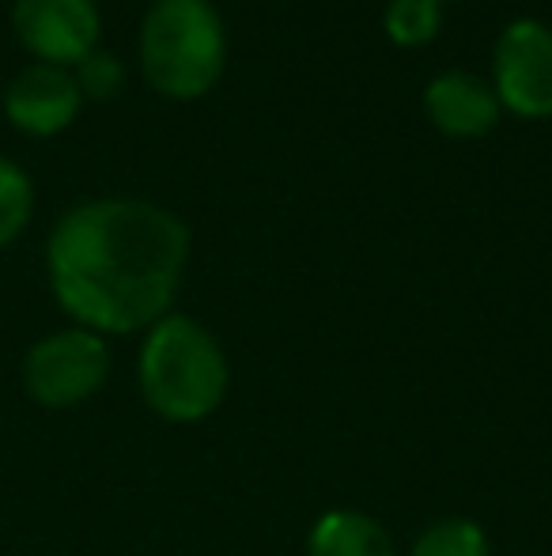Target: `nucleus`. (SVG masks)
Wrapping results in <instances>:
<instances>
[{
  "mask_svg": "<svg viewBox=\"0 0 552 556\" xmlns=\"http://www.w3.org/2000/svg\"><path fill=\"white\" fill-rule=\"evenodd\" d=\"M190 231L140 198H95L68 208L46 242L53 300L91 333L152 330L182 285Z\"/></svg>",
  "mask_w": 552,
  "mask_h": 556,
  "instance_id": "f257e3e1",
  "label": "nucleus"
},
{
  "mask_svg": "<svg viewBox=\"0 0 552 556\" xmlns=\"http://www.w3.org/2000/svg\"><path fill=\"white\" fill-rule=\"evenodd\" d=\"M137 382L147 409L170 425H197L223 405L231 387V367L223 344L197 318L163 315L137 356Z\"/></svg>",
  "mask_w": 552,
  "mask_h": 556,
  "instance_id": "f03ea898",
  "label": "nucleus"
},
{
  "mask_svg": "<svg viewBox=\"0 0 552 556\" xmlns=\"http://www.w3.org/2000/svg\"><path fill=\"white\" fill-rule=\"evenodd\" d=\"M228 61L213 0H155L140 23V73L159 96L190 103L216 88Z\"/></svg>",
  "mask_w": 552,
  "mask_h": 556,
  "instance_id": "7ed1b4c3",
  "label": "nucleus"
},
{
  "mask_svg": "<svg viewBox=\"0 0 552 556\" xmlns=\"http://www.w3.org/2000/svg\"><path fill=\"white\" fill-rule=\"evenodd\" d=\"M111 375V344L84 326L46 333L23 356V390L42 409H76L103 390Z\"/></svg>",
  "mask_w": 552,
  "mask_h": 556,
  "instance_id": "20e7f679",
  "label": "nucleus"
},
{
  "mask_svg": "<svg viewBox=\"0 0 552 556\" xmlns=\"http://www.w3.org/2000/svg\"><path fill=\"white\" fill-rule=\"evenodd\" d=\"M492 88L503 111L526 122L552 117V27L541 20H515L492 50Z\"/></svg>",
  "mask_w": 552,
  "mask_h": 556,
  "instance_id": "39448f33",
  "label": "nucleus"
},
{
  "mask_svg": "<svg viewBox=\"0 0 552 556\" xmlns=\"http://www.w3.org/2000/svg\"><path fill=\"white\" fill-rule=\"evenodd\" d=\"M12 27L35 61L76 68L99 50L103 15L95 0H12Z\"/></svg>",
  "mask_w": 552,
  "mask_h": 556,
  "instance_id": "423d86ee",
  "label": "nucleus"
},
{
  "mask_svg": "<svg viewBox=\"0 0 552 556\" xmlns=\"http://www.w3.org/2000/svg\"><path fill=\"white\" fill-rule=\"evenodd\" d=\"M84 106V96L76 88L73 68L61 65H27L12 76L4 88V114L27 137H57L76 122Z\"/></svg>",
  "mask_w": 552,
  "mask_h": 556,
  "instance_id": "0eeeda50",
  "label": "nucleus"
},
{
  "mask_svg": "<svg viewBox=\"0 0 552 556\" xmlns=\"http://www.w3.org/2000/svg\"><path fill=\"white\" fill-rule=\"evenodd\" d=\"M424 114H427V122L439 132H447V137L473 140L496 129L503 106L488 80H480V76H473V73H462V68H450V73H439L427 80Z\"/></svg>",
  "mask_w": 552,
  "mask_h": 556,
  "instance_id": "6e6552de",
  "label": "nucleus"
},
{
  "mask_svg": "<svg viewBox=\"0 0 552 556\" xmlns=\"http://www.w3.org/2000/svg\"><path fill=\"white\" fill-rule=\"evenodd\" d=\"M307 556H398L394 538L375 515L333 507L318 515L307 534Z\"/></svg>",
  "mask_w": 552,
  "mask_h": 556,
  "instance_id": "1a4fd4ad",
  "label": "nucleus"
},
{
  "mask_svg": "<svg viewBox=\"0 0 552 556\" xmlns=\"http://www.w3.org/2000/svg\"><path fill=\"white\" fill-rule=\"evenodd\" d=\"M409 556H492L485 527L473 519H439L413 542Z\"/></svg>",
  "mask_w": 552,
  "mask_h": 556,
  "instance_id": "9d476101",
  "label": "nucleus"
},
{
  "mask_svg": "<svg viewBox=\"0 0 552 556\" xmlns=\"http://www.w3.org/2000/svg\"><path fill=\"white\" fill-rule=\"evenodd\" d=\"M35 213V182L20 163L0 155V247L15 242Z\"/></svg>",
  "mask_w": 552,
  "mask_h": 556,
  "instance_id": "9b49d317",
  "label": "nucleus"
},
{
  "mask_svg": "<svg viewBox=\"0 0 552 556\" xmlns=\"http://www.w3.org/2000/svg\"><path fill=\"white\" fill-rule=\"evenodd\" d=\"M439 23H442V4H435V0H390L383 15V27L390 35V42L406 46V50L432 42L439 35Z\"/></svg>",
  "mask_w": 552,
  "mask_h": 556,
  "instance_id": "f8f14e48",
  "label": "nucleus"
},
{
  "mask_svg": "<svg viewBox=\"0 0 552 556\" xmlns=\"http://www.w3.org/2000/svg\"><path fill=\"white\" fill-rule=\"evenodd\" d=\"M76 76V88H80L84 99H95V103H106L121 91L126 84V65H121L114 53L106 50H91L80 65L73 68Z\"/></svg>",
  "mask_w": 552,
  "mask_h": 556,
  "instance_id": "ddd939ff",
  "label": "nucleus"
},
{
  "mask_svg": "<svg viewBox=\"0 0 552 556\" xmlns=\"http://www.w3.org/2000/svg\"><path fill=\"white\" fill-rule=\"evenodd\" d=\"M435 4H447V0H435Z\"/></svg>",
  "mask_w": 552,
  "mask_h": 556,
  "instance_id": "4468645a",
  "label": "nucleus"
}]
</instances>
